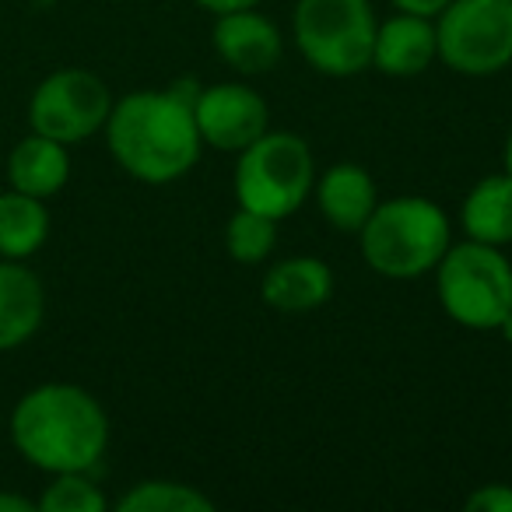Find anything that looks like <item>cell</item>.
<instances>
[{
	"mask_svg": "<svg viewBox=\"0 0 512 512\" xmlns=\"http://www.w3.org/2000/svg\"><path fill=\"white\" fill-rule=\"evenodd\" d=\"M197 95L200 81L183 78L169 88H137L116 99L102 127L113 162L130 179L148 186H169L183 179L204 151L193 120Z\"/></svg>",
	"mask_w": 512,
	"mask_h": 512,
	"instance_id": "obj_1",
	"label": "cell"
},
{
	"mask_svg": "<svg viewBox=\"0 0 512 512\" xmlns=\"http://www.w3.org/2000/svg\"><path fill=\"white\" fill-rule=\"evenodd\" d=\"M11 446L43 474L95 470L109 449V414L78 383L32 386L11 407Z\"/></svg>",
	"mask_w": 512,
	"mask_h": 512,
	"instance_id": "obj_2",
	"label": "cell"
},
{
	"mask_svg": "<svg viewBox=\"0 0 512 512\" xmlns=\"http://www.w3.org/2000/svg\"><path fill=\"white\" fill-rule=\"evenodd\" d=\"M449 246H453L449 214L432 197L418 193L379 200L369 221L358 228L365 267L390 281H414L432 274Z\"/></svg>",
	"mask_w": 512,
	"mask_h": 512,
	"instance_id": "obj_3",
	"label": "cell"
},
{
	"mask_svg": "<svg viewBox=\"0 0 512 512\" xmlns=\"http://www.w3.org/2000/svg\"><path fill=\"white\" fill-rule=\"evenodd\" d=\"M316 186L313 148L299 134L267 130L235 155L232 190L239 207L285 221L302 211Z\"/></svg>",
	"mask_w": 512,
	"mask_h": 512,
	"instance_id": "obj_4",
	"label": "cell"
},
{
	"mask_svg": "<svg viewBox=\"0 0 512 512\" xmlns=\"http://www.w3.org/2000/svg\"><path fill=\"white\" fill-rule=\"evenodd\" d=\"M376 29L369 0H299L292 15V39L302 60L327 78L369 71Z\"/></svg>",
	"mask_w": 512,
	"mask_h": 512,
	"instance_id": "obj_5",
	"label": "cell"
},
{
	"mask_svg": "<svg viewBox=\"0 0 512 512\" xmlns=\"http://www.w3.org/2000/svg\"><path fill=\"white\" fill-rule=\"evenodd\" d=\"M439 306L467 330H495L512 309V264L505 249L463 239L435 267Z\"/></svg>",
	"mask_w": 512,
	"mask_h": 512,
	"instance_id": "obj_6",
	"label": "cell"
},
{
	"mask_svg": "<svg viewBox=\"0 0 512 512\" xmlns=\"http://www.w3.org/2000/svg\"><path fill=\"white\" fill-rule=\"evenodd\" d=\"M439 60L463 78L512 67V0H449L435 18Z\"/></svg>",
	"mask_w": 512,
	"mask_h": 512,
	"instance_id": "obj_7",
	"label": "cell"
},
{
	"mask_svg": "<svg viewBox=\"0 0 512 512\" xmlns=\"http://www.w3.org/2000/svg\"><path fill=\"white\" fill-rule=\"evenodd\" d=\"M113 102V92L99 74L85 67H64L36 85L29 99V127L71 148L102 134Z\"/></svg>",
	"mask_w": 512,
	"mask_h": 512,
	"instance_id": "obj_8",
	"label": "cell"
},
{
	"mask_svg": "<svg viewBox=\"0 0 512 512\" xmlns=\"http://www.w3.org/2000/svg\"><path fill=\"white\" fill-rule=\"evenodd\" d=\"M193 120H197L204 148L239 155L256 137L271 130V106L256 88L242 81H218V85H200Z\"/></svg>",
	"mask_w": 512,
	"mask_h": 512,
	"instance_id": "obj_9",
	"label": "cell"
},
{
	"mask_svg": "<svg viewBox=\"0 0 512 512\" xmlns=\"http://www.w3.org/2000/svg\"><path fill=\"white\" fill-rule=\"evenodd\" d=\"M214 53L232 67L235 74H271L285 57V36L267 15L256 8L228 11V15H214L211 29Z\"/></svg>",
	"mask_w": 512,
	"mask_h": 512,
	"instance_id": "obj_10",
	"label": "cell"
},
{
	"mask_svg": "<svg viewBox=\"0 0 512 512\" xmlns=\"http://www.w3.org/2000/svg\"><path fill=\"white\" fill-rule=\"evenodd\" d=\"M439 60V39H435L432 18L404 15L379 22L376 46H372V67L386 78H418Z\"/></svg>",
	"mask_w": 512,
	"mask_h": 512,
	"instance_id": "obj_11",
	"label": "cell"
},
{
	"mask_svg": "<svg viewBox=\"0 0 512 512\" xmlns=\"http://www.w3.org/2000/svg\"><path fill=\"white\" fill-rule=\"evenodd\" d=\"M46 320V288L25 260L0 256V355L18 351Z\"/></svg>",
	"mask_w": 512,
	"mask_h": 512,
	"instance_id": "obj_12",
	"label": "cell"
},
{
	"mask_svg": "<svg viewBox=\"0 0 512 512\" xmlns=\"http://www.w3.org/2000/svg\"><path fill=\"white\" fill-rule=\"evenodd\" d=\"M313 197L320 204V214L330 228L344 235H358V228L369 221V214L379 204L376 179L365 165L358 162H337L316 176Z\"/></svg>",
	"mask_w": 512,
	"mask_h": 512,
	"instance_id": "obj_13",
	"label": "cell"
},
{
	"mask_svg": "<svg viewBox=\"0 0 512 512\" xmlns=\"http://www.w3.org/2000/svg\"><path fill=\"white\" fill-rule=\"evenodd\" d=\"M334 295V271L320 256H288L264 274L260 299L278 313H313Z\"/></svg>",
	"mask_w": 512,
	"mask_h": 512,
	"instance_id": "obj_14",
	"label": "cell"
},
{
	"mask_svg": "<svg viewBox=\"0 0 512 512\" xmlns=\"http://www.w3.org/2000/svg\"><path fill=\"white\" fill-rule=\"evenodd\" d=\"M67 179H71V151H67V144L32 130L29 137H22V141L11 148V155H8L11 190L50 200L64 190Z\"/></svg>",
	"mask_w": 512,
	"mask_h": 512,
	"instance_id": "obj_15",
	"label": "cell"
},
{
	"mask_svg": "<svg viewBox=\"0 0 512 512\" xmlns=\"http://www.w3.org/2000/svg\"><path fill=\"white\" fill-rule=\"evenodd\" d=\"M463 235L484 246H512V176L491 172L481 176L460 204Z\"/></svg>",
	"mask_w": 512,
	"mask_h": 512,
	"instance_id": "obj_16",
	"label": "cell"
},
{
	"mask_svg": "<svg viewBox=\"0 0 512 512\" xmlns=\"http://www.w3.org/2000/svg\"><path fill=\"white\" fill-rule=\"evenodd\" d=\"M50 207L46 200L22 190L0 193V256L4 260H29L50 239Z\"/></svg>",
	"mask_w": 512,
	"mask_h": 512,
	"instance_id": "obj_17",
	"label": "cell"
},
{
	"mask_svg": "<svg viewBox=\"0 0 512 512\" xmlns=\"http://www.w3.org/2000/svg\"><path fill=\"white\" fill-rule=\"evenodd\" d=\"M116 509L120 512H214V498L207 491H200L197 484L151 477V481H137L127 495H120Z\"/></svg>",
	"mask_w": 512,
	"mask_h": 512,
	"instance_id": "obj_18",
	"label": "cell"
},
{
	"mask_svg": "<svg viewBox=\"0 0 512 512\" xmlns=\"http://www.w3.org/2000/svg\"><path fill=\"white\" fill-rule=\"evenodd\" d=\"M274 246H278V221L274 218L246 211V207H239V211L228 218L225 253L232 256L235 264H242V267L264 264L267 256L274 253Z\"/></svg>",
	"mask_w": 512,
	"mask_h": 512,
	"instance_id": "obj_19",
	"label": "cell"
},
{
	"mask_svg": "<svg viewBox=\"0 0 512 512\" xmlns=\"http://www.w3.org/2000/svg\"><path fill=\"white\" fill-rule=\"evenodd\" d=\"M39 512H106L109 498L92 481V470H71V474H50V484L36 498Z\"/></svg>",
	"mask_w": 512,
	"mask_h": 512,
	"instance_id": "obj_20",
	"label": "cell"
},
{
	"mask_svg": "<svg viewBox=\"0 0 512 512\" xmlns=\"http://www.w3.org/2000/svg\"><path fill=\"white\" fill-rule=\"evenodd\" d=\"M463 509L467 512H512V484H481V488H474L467 495V502H463Z\"/></svg>",
	"mask_w": 512,
	"mask_h": 512,
	"instance_id": "obj_21",
	"label": "cell"
},
{
	"mask_svg": "<svg viewBox=\"0 0 512 512\" xmlns=\"http://www.w3.org/2000/svg\"><path fill=\"white\" fill-rule=\"evenodd\" d=\"M393 8L404 11V15H418V18H439L449 8V0H390Z\"/></svg>",
	"mask_w": 512,
	"mask_h": 512,
	"instance_id": "obj_22",
	"label": "cell"
},
{
	"mask_svg": "<svg viewBox=\"0 0 512 512\" xmlns=\"http://www.w3.org/2000/svg\"><path fill=\"white\" fill-rule=\"evenodd\" d=\"M200 11L207 15H228V11H242V8H256L260 0H193Z\"/></svg>",
	"mask_w": 512,
	"mask_h": 512,
	"instance_id": "obj_23",
	"label": "cell"
},
{
	"mask_svg": "<svg viewBox=\"0 0 512 512\" xmlns=\"http://www.w3.org/2000/svg\"><path fill=\"white\" fill-rule=\"evenodd\" d=\"M0 512H39V505L18 491H0Z\"/></svg>",
	"mask_w": 512,
	"mask_h": 512,
	"instance_id": "obj_24",
	"label": "cell"
},
{
	"mask_svg": "<svg viewBox=\"0 0 512 512\" xmlns=\"http://www.w3.org/2000/svg\"><path fill=\"white\" fill-rule=\"evenodd\" d=\"M495 334H502V341H505V344H512V309L502 316V323L495 327Z\"/></svg>",
	"mask_w": 512,
	"mask_h": 512,
	"instance_id": "obj_25",
	"label": "cell"
},
{
	"mask_svg": "<svg viewBox=\"0 0 512 512\" xmlns=\"http://www.w3.org/2000/svg\"><path fill=\"white\" fill-rule=\"evenodd\" d=\"M502 172H509V176H512V130H509V137H505V151H502Z\"/></svg>",
	"mask_w": 512,
	"mask_h": 512,
	"instance_id": "obj_26",
	"label": "cell"
}]
</instances>
